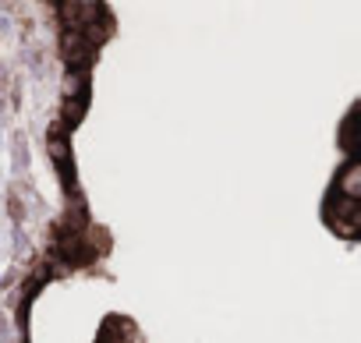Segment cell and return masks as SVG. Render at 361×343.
Instances as JSON below:
<instances>
[]
</instances>
